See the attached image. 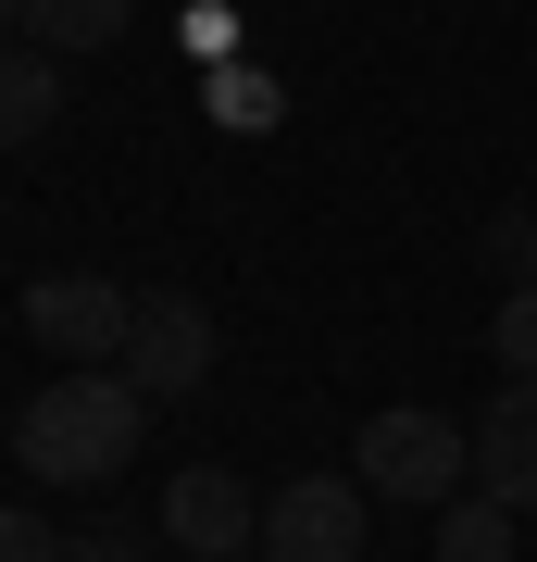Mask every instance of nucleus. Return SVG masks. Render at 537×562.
I'll return each mask as SVG.
<instances>
[{"instance_id": "1", "label": "nucleus", "mask_w": 537, "mask_h": 562, "mask_svg": "<svg viewBox=\"0 0 537 562\" xmlns=\"http://www.w3.org/2000/svg\"><path fill=\"white\" fill-rule=\"evenodd\" d=\"M150 413H163V401L125 375V362H76L63 387H38V401L13 413V462H25L38 487H100V475L138 462V425H150Z\"/></svg>"}, {"instance_id": "2", "label": "nucleus", "mask_w": 537, "mask_h": 562, "mask_svg": "<svg viewBox=\"0 0 537 562\" xmlns=\"http://www.w3.org/2000/svg\"><path fill=\"white\" fill-rule=\"evenodd\" d=\"M350 475L376 487V501H462V475H476V425H450V413H425V401H388V413H362V450H350Z\"/></svg>"}, {"instance_id": "3", "label": "nucleus", "mask_w": 537, "mask_h": 562, "mask_svg": "<svg viewBox=\"0 0 537 562\" xmlns=\"http://www.w3.org/2000/svg\"><path fill=\"white\" fill-rule=\"evenodd\" d=\"M362 525H376V487L362 475H288V487H262V550L276 562H362Z\"/></svg>"}, {"instance_id": "4", "label": "nucleus", "mask_w": 537, "mask_h": 562, "mask_svg": "<svg viewBox=\"0 0 537 562\" xmlns=\"http://www.w3.org/2000/svg\"><path fill=\"white\" fill-rule=\"evenodd\" d=\"M25 338L63 350V362H125L138 288H113V276H38V288H25Z\"/></svg>"}, {"instance_id": "5", "label": "nucleus", "mask_w": 537, "mask_h": 562, "mask_svg": "<svg viewBox=\"0 0 537 562\" xmlns=\"http://www.w3.org/2000/svg\"><path fill=\"white\" fill-rule=\"evenodd\" d=\"M213 350H225V325L200 288H138V338H125V375L150 387V401H188L200 375H213Z\"/></svg>"}, {"instance_id": "6", "label": "nucleus", "mask_w": 537, "mask_h": 562, "mask_svg": "<svg viewBox=\"0 0 537 562\" xmlns=\"http://www.w3.org/2000/svg\"><path fill=\"white\" fill-rule=\"evenodd\" d=\"M163 538H176V550H200V562L262 550V487H238L225 462H188V475L163 487Z\"/></svg>"}, {"instance_id": "7", "label": "nucleus", "mask_w": 537, "mask_h": 562, "mask_svg": "<svg viewBox=\"0 0 537 562\" xmlns=\"http://www.w3.org/2000/svg\"><path fill=\"white\" fill-rule=\"evenodd\" d=\"M476 487L513 501V513H537V375H513V387L476 413Z\"/></svg>"}, {"instance_id": "8", "label": "nucleus", "mask_w": 537, "mask_h": 562, "mask_svg": "<svg viewBox=\"0 0 537 562\" xmlns=\"http://www.w3.org/2000/svg\"><path fill=\"white\" fill-rule=\"evenodd\" d=\"M51 125H63V76H51V50H0V150L51 138Z\"/></svg>"}, {"instance_id": "9", "label": "nucleus", "mask_w": 537, "mask_h": 562, "mask_svg": "<svg viewBox=\"0 0 537 562\" xmlns=\"http://www.w3.org/2000/svg\"><path fill=\"white\" fill-rule=\"evenodd\" d=\"M438 562H513V501H488V487L438 501Z\"/></svg>"}, {"instance_id": "10", "label": "nucleus", "mask_w": 537, "mask_h": 562, "mask_svg": "<svg viewBox=\"0 0 537 562\" xmlns=\"http://www.w3.org/2000/svg\"><path fill=\"white\" fill-rule=\"evenodd\" d=\"M25 25H38V50H113L138 0H25Z\"/></svg>"}, {"instance_id": "11", "label": "nucleus", "mask_w": 537, "mask_h": 562, "mask_svg": "<svg viewBox=\"0 0 537 562\" xmlns=\"http://www.w3.org/2000/svg\"><path fill=\"white\" fill-rule=\"evenodd\" d=\"M488 350L513 362V375H537V288H500V325H488Z\"/></svg>"}, {"instance_id": "12", "label": "nucleus", "mask_w": 537, "mask_h": 562, "mask_svg": "<svg viewBox=\"0 0 537 562\" xmlns=\"http://www.w3.org/2000/svg\"><path fill=\"white\" fill-rule=\"evenodd\" d=\"M0 562H63V525L38 501H0Z\"/></svg>"}, {"instance_id": "13", "label": "nucleus", "mask_w": 537, "mask_h": 562, "mask_svg": "<svg viewBox=\"0 0 537 562\" xmlns=\"http://www.w3.org/2000/svg\"><path fill=\"white\" fill-rule=\"evenodd\" d=\"M213 113L225 125H276V88H262L250 63H225V76H213Z\"/></svg>"}, {"instance_id": "14", "label": "nucleus", "mask_w": 537, "mask_h": 562, "mask_svg": "<svg viewBox=\"0 0 537 562\" xmlns=\"http://www.w3.org/2000/svg\"><path fill=\"white\" fill-rule=\"evenodd\" d=\"M63 562H138V538L125 525H63Z\"/></svg>"}, {"instance_id": "15", "label": "nucleus", "mask_w": 537, "mask_h": 562, "mask_svg": "<svg viewBox=\"0 0 537 562\" xmlns=\"http://www.w3.org/2000/svg\"><path fill=\"white\" fill-rule=\"evenodd\" d=\"M500 262H513V288H537V213H500Z\"/></svg>"}, {"instance_id": "16", "label": "nucleus", "mask_w": 537, "mask_h": 562, "mask_svg": "<svg viewBox=\"0 0 537 562\" xmlns=\"http://www.w3.org/2000/svg\"><path fill=\"white\" fill-rule=\"evenodd\" d=\"M13 25H25V0H0V50H13Z\"/></svg>"}, {"instance_id": "17", "label": "nucleus", "mask_w": 537, "mask_h": 562, "mask_svg": "<svg viewBox=\"0 0 537 562\" xmlns=\"http://www.w3.org/2000/svg\"><path fill=\"white\" fill-rule=\"evenodd\" d=\"M238 562H276V550H238Z\"/></svg>"}]
</instances>
